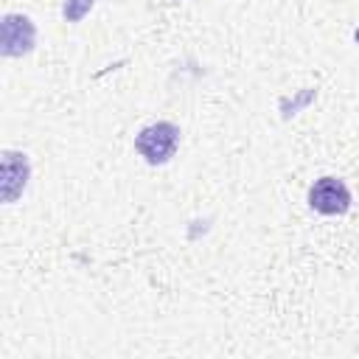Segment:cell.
Here are the masks:
<instances>
[{"label": "cell", "instance_id": "5", "mask_svg": "<svg viewBox=\"0 0 359 359\" xmlns=\"http://www.w3.org/2000/svg\"><path fill=\"white\" fill-rule=\"evenodd\" d=\"M93 3H95V0H65L62 14H65L67 22H79V20L93 8Z\"/></svg>", "mask_w": 359, "mask_h": 359}, {"label": "cell", "instance_id": "3", "mask_svg": "<svg viewBox=\"0 0 359 359\" xmlns=\"http://www.w3.org/2000/svg\"><path fill=\"white\" fill-rule=\"evenodd\" d=\"M36 39V28L28 17L22 14H6L3 25H0V45L6 56H22L34 48Z\"/></svg>", "mask_w": 359, "mask_h": 359}, {"label": "cell", "instance_id": "2", "mask_svg": "<svg viewBox=\"0 0 359 359\" xmlns=\"http://www.w3.org/2000/svg\"><path fill=\"white\" fill-rule=\"evenodd\" d=\"M309 205L323 216H339L351 208V191L337 177H320L309 188Z\"/></svg>", "mask_w": 359, "mask_h": 359}, {"label": "cell", "instance_id": "4", "mask_svg": "<svg viewBox=\"0 0 359 359\" xmlns=\"http://www.w3.org/2000/svg\"><path fill=\"white\" fill-rule=\"evenodd\" d=\"M28 182V160L20 151H3V199L14 202Z\"/></svg>", "mask_w": 359, "mask_h": 359}, {"label": "cell", "instance_id": "6", "mask_svg": "<svg viewBox=\"0 0 359 359\" xmlns=\"http://www.w3.org/2000/svg\"><path fill=\"white\" fill-rule=\"evenodd\" d=\"M356 42H359V31H356Z\"/></svg>", "mask_w": 359, "mask_h": 359}, {"label": "cell", "instance_id": "1", "mask_svg": "<svg viewBox=\"0 0 359 359\" xmlns=\"http://www.w3.org/2000/svg\"><path fill=\"white\" fill-rule=\"evenodd\" d=\"M177 143H180V129L168 121H157V123H149L137 132L135 137V149L140 151V157L151 165H163L174 157L177 151Z\"/></svg>", "mask_w": 359, "mask_h": 359}]
</instances>
